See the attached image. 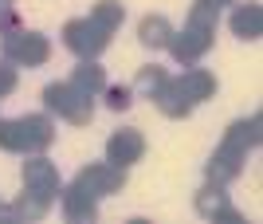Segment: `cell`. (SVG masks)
Instances as JSON below:
<instances>
[{"label": "cell", "mask_w": 263, "mask_h": 224, "mask_svg": "<svg viewBox=\"0 0 263 224\" xmlns=\"http://www.w3.org/2000/svg\"><path fill=\"white\" fill-rule=\"evenodd\" d=\"M216 20H220V12L193 4L185 28L169 35V51H173V59L181 63V67H193L197 59H204V55L212 51V40H216Z\"/></svg>", "instance_id": "cell-1"}, {"label": "cell", "mask_w": 263, "mask_h": 224, "mask_svg": "<svg viewBox=\"0 0 263 224\" xmlns=\"http://www.w3.org/2000/svg\"><path fill=\"white\" fill-rule=\"evenodd\" d=\"M55 142V122L47 114H20V118H0V150L8 154H44Z\"/></svg>", "instance_id": "cell-2"}, {"label": "cell", "mask_w": 263, "mask_h": 224, "mask_svg": "<svg viewBox=\"0 0 263 224\" xmlns=\"http://www.w3.org/2000/svg\"><path fill=\"white\" fill-rule=\"evenodd\" d=\"M0 47H4V59L16 67H44L51 59V40L44 32H28V28L0 32Z\"/></svg>", "instance_id": "cell-3"}, {"label": "cell", "mask_w": 263, "mask_h": 224, "mask_svg": "<svg viewBox=\"0 0 263 224\" xmlns=\"http://www.w3.org/2000/svg\"><path fill=\"white\" fill-rule=\"evenodd\" d=\"M44 106L59 118H67L71 126H90V118H95V99L83 95L79 87H71V83H47Z\"/></svg>", "instance_id": "cell-4"}, {"label": "cell", "mask_w": 263, "mask_h": 224, "mask_svg": "<svg viewBox=\"0 0 263 224\" xmlns=\"http://www.w3.org/2000/svg\"><path fill=\"white\" fill-rule=\"evenodd\" d=\"M110 35H114V32L99 28L90 16H83V20H67V24H63V44H67V51H75L79 59H99L102 51H106Z\"/></svg>", "instance_id": "cell-5"}, {"label": "cell", "mask_w": 263, "mask_h": 224, "mask_svg": "<svg viewBox=\"0 0 263 224\" xmlns=\"http://www.w3.org/2000/svg\"><path fill=\"white\" fill-rule=\"evenodd\" d=\"M20 181H24V189L40 193V197H47V201H59V189H63L59 169H55L44 154H28V161L20 165Z\"/></svg>", "instance_id": "cell-6"}, {"label": "cell", "mask_w": 263, "mask_h": 224, "mask_svg": "<svg viewBox=\"0 0 263 224\" xmlns=\"http://www.w3.org/2000/svg\"><path fill=\"white\" fill-rule=\"evenodd\" d=\"M79 185H87L95 197H114V193L126 189V169L110 165V161H90V165L79 169Z\"/></svg>", "instance_id": "cell-7"}, {"label": "cell", "mask_w": 263, "mask_h": 224, "mask_svg": "<svg viewBox=\"0 0 263 224\" xmlns=\"http://www.w3.org/2000/svg\"><path fill=\"white\" fill-rule=\"evenodd\" d=\"M145 157V134L142 130H114L106 138V161L118 169H130Z\"/></svg>", "instance_id": "cell-8"}, {"label": "cell", "mask_w": 263, "mask_h": 224, "mask_svg": "<svg viewBox=\"0 0 263 224\" xmlns=\"http://www.w3.org/2000/svg\"><path fill=\"white\" fill-rule=\"evenodd\" d=\"M193 209H197L204 220H228V224H243V213L240 209H232L228 193H224V185H209L204 181V189L193 197Z\"/></svg>", "instance_id": "cell-9"}, {"label": "cell", "mask_w": 263, "mask_h": 224, "mask_svg": "<svg viewBox=\"0 0 263 224\" xmlns=\"http://www.w3.org/2000/svg\"><path fill=\"white\" fill-rule=\"evenodd\" d=\"M59 204H63V216L75 220V224H90L99 216V197L87 185H79V181H71V185L59 189Z\"/></svg>", "instance_id": "cell-10"}, {"label": "cell", "mask_w": 263, "mask_h": 224, "mask_svg": "<svg viewBox=\"0 0 263 224\" xmlns=\"http://www.w3.org/2000/svg\"><path fill=\"white\" fill-rule=\"evenodd\" d=\"M259 138H263V118L259 114H248V118H236V122L224 130V142H220V146L248 157L255 146H259Z\"/></svg>", "instance_id": "cell-11"}, {"label": "cell", "mask_w": 263, "mask_h": 224, "mask_svg": "<svg viewBox=\"0 0 263 224\" xmlns=\"http://www.w3.org/2000/svg\"><path fill=\"white\" fill-rule=\"evenodd\" d=\"M240 173H243V154H232V150H224V146L204 161V181H209V185H224V189H228Z\"/></svg>", "instance_id": "cell-12"}, {"label": "cell", "mask_w": 263, "mask_h": 224, "mask_svg": "<svg viewBox=\"0 0 263 224\" xmlns=\"http://www.w3.org/2000/svg\"><path fill=\"white\" fill-rule=\"evenodd\" d=\"M232 35H240V40H259L263 35V4H255V0H248V4H236V12H232L228 20Z\"/></svg>", "instance_id": "cell-13"}, {"label": "cell", "mask_w": 263, "mask_h": 224, "mask_svg": "<svg viewBox=\"0 0 263 224\" xmlns=\"http://www.w3.org/2000/svg\"><path fill=\"white\" fill-rule=\"evenodd\" d=\"M157 110L165 114V118H173V122H181V118H189L193 114V102H189V95L181 90V83L177 79H169L161 90H157Z\"/></svg>", "instance_id": "cell-14"}, {"label": "cell", "mask_w": 263, "mask_h": 224, "mask_svg": "<svg viewBox=\"0 0 263 224\" xmlns=\"http://www.w3.org/2000/svg\"><path fill=\"white\" fill-rule=\"evenodd\" d=\"M177 83H181V90L189 95V102H193V106H197V102L216 99V75H212V71H204V67H189Z\"/></svg>", "instance_id": "cell-15"}, {"label": "cell", "mask_w": 263, "mask_h": 224, "mask_svg": "<svg viewBox=\"0 0 263 224\" xmlns=\"http://www.w3.org/2000/svg\"><path fill=\"white\" fill-rule=\"evenodd\" d=\"M169 35H173V24L165 20L161 12H149V16H142L138 20V40H142V47H169Z\"/></svg>", "instance_id": "cell-16"}, {"label": "cell", "mask_w": 263, "mask_h": 224, "mask_svg": "<svg viewBox=\"0 0 263 224\" xmlns=\"http://www.w3.org/2000/svg\"><path fill=\"white\" fill-rule=\"evenodd\" d=\"M67 83L95 99V95H102V90H106V71H102L95 59H79V67L71 71V79H67Z\"/></svg>", "instance_id": "cell-17"}, {"label": "cell", "mask_w": 263, "mask_h": 224, "mask_svg": "<svg viewBox=\"0 0 263 224\" xmlns=\"http://www.w3.org/2000/svg\"><path fill=\"white\" fill-rule=\"evenodd\" d=\"M47 209H51V201H47V197H40V193H32V189H24L20 197H16V204H12L16 224H35V220H44Z\"/></svg>", "instance_id": "cell-18"}, {"label": "cell", "mask_w": 263, "mask_h": 224, "mask_svg": "<svg viewBox=\"0 0 263 224\" xmlns=\"http://www.w3.org/2000/svg\"><path fill=\"white\" fill-rule=\"evenodd\" d=\"M169 83V75H165V67H157V63H149V67L138 71V79L130 83L134 99H157V90Z\"/></svg>", "instance_id": "cell-19"}, {"label": "cell", "mask_w": 263, "mask_h": 224, "mask_svg": "<svg viewBox=\"0 0 263 224\" xmlns=\"http://www.w3.org/2000/svg\"><path fill=\"white\" fill-rule=\"evenodd\" d=\"M90 20L99 24V28H106V32H118L122 20H126V4H118V0H99V4L90 8Z\"/></svg>", "instance_id": "cell-20"}, {"label": "cell", "mask_w": 263, "mask_h": 224, "mask_svg": "<svg viewBox=\"0 0 263 224\" xmlns=\"http://www.w3.org/2000/svg\"><path fill=\"white\" fill-rule=\"evenodd\" d=\"M106 106H110V110H130V106H134V90L122 87V83H118V87H106Z\"/></svg>", "instance_id": "cell-21"}, {"label": "cell", "mask_w": 263, "mask_h": 224, "mask_svg": "<svg viewBox=\"0 0 263 224\" xmlns=\"http://www.w3.org/2000/svg\"><path fill=\"white\" fill-rule=\"evenodd\" d=\"M20 87V75H16V63H8V59H4V63H0V99H8L12 90Z\"/></svg>", "instance_id": "cell-22"}, {"label": "cell", "mask_w": 263, "mask_h": 224, "mask_svg": "<svg viewBox=\"0 0 263 224\" xmlns=\"http://www.w3.org/2000/svg\"><path fill=\"white\" fill-rule=\"evenodd\" d=\"M200 8H212V12H220L224 4H240V0H197Z\"/></svg>", "instance_id": "cell-23"}, {"label": "cell", "mask_w": 263, "mask_h": 224, "mask_svg": "<svg viewBox=\"0 0 263 224\" xmlns=\"http://www.w3.org/2000/svg\"><path fill=\"white\" fill-rule=\"evenodd\" d=\"M0 220H16V213H12V204H0Z\"/></svg>", "instance_id": "cell-24"}, {"label": "cell", "mask_w": 263, "mask_h": 224, "mask_svg": "<svg viewBox=\"0 0 263 224\" xmlns=\"http://www.w3.org/2000/svg\"><path fill=\"white\" fill-rule=\"evenodd\" d=\"M4 8H16V0H0V12H4Z\"/></svg>", "instance_id": "cell-25"}]
</instances>
